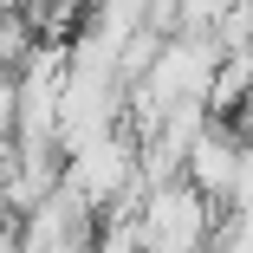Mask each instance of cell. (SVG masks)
I'll return each instance as SVG.
<instances>
[{
    "instance_id": "cell-2",
    "label": "cell",
    "mask_w": 253,
    "mask_h": 253,
    "mask_svg": "<svg viewBox=\"0 0 253 253\" xmlns=\"http://www.w3.org/2000/svg\"><path fill=\"white\" fill-rule=\"evenodd\" d=\"M247 163H253V143H247L240 130H227L221 117H208V124H201V136L188 143L182 175L208 195L214 208H227V201L240 195V182H247Z\"/></svg>"
},
{
    "instance_id": "cell-3",
    "label": "cell",
    "mask_w": 253,
    "mask_h": 253,
    "mask_svg": "<svg viewBox=\"0 0 253 253\" xmlns=\"http://www.w3.org/2000/svg\"><path fill=\"white\" fill-rule=\"evenodd\" d=\"M33 59V13L26 7H0V72H20Z\"/></svg>"
},
{
    "instance_id": "cell-1",
    "label": "cell",
    "mask_w": 253,
    "mask_h": 253,
    "mask_svg": "<svg viewBox=\"0 0 253 253\" xmlns=\"http://www.w3.org/2000/svg\"><path fill=\"white\" fill-rule=\"evenodd\" d=\"M136 221H143V253H208L214 247V201L188 175L149 188L136 201Z\"/></svg>"
}]
</instances>
